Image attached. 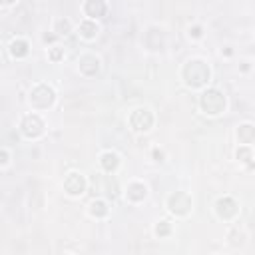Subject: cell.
<instances>
[{"instance_id":"6da1fadb","label":"cell","mask_w":255,"mask_h":255,"mask_svg":"<svg viewBox=\"0 0 255 255\" xmlns=\"http://www.w3.org/2000/svg\"><path fill=\"white\" fill-rule=\"evenodd\" d=\"M209 66L202 60H189L183 66V80L191 88H202L209 82Z\"/></svg>"},{"instance_id":"7a4b0ae2","label":"cell","mask_w":255,"mask_h":255,"mask_svg":"<svg viewBox=\"0 0 255 255\" xmlns=\"http://www.w3.org/2000/svg\"><path fill=\"white\" fill-rule=\"evenodd\" d=\"M200 104H202V110L205 114L217 116V114H221L223 110H226V96H223L219 90H215V88H209V90H205L202 94Z\"/></svg>"},{"instance_id":"3957f363","label":"cell","mask_w":255,"mask_h":255,"mask_svg":"<svg viewBox=\"0 0 255 255\" xmlns=\"http://www.w3.org/2000/svg\"><path fill=\"white\" fill-rule=\"evenodd\" d=\"M54 98H56L54 90L50 86H46V84H40V86H36L34 90L30 92V102H32V106L38 108V110H44V108L52 106Z\"/></svg>"},{"instance_id":"277c9868","label":"cell","mask_w":255,"mask_h":255,"mask_svg":"<svg viewBox=\"0 0 255 255\" xmlns=\"http://www.w3.org/2000/svg\"><path fill=\"white\" fill-rule=\"evenodd\" d=\"M168 207L176 215H187L191 211V198L185 194V191H176V194H172L170 200H168Z\"/></svg>"},{"instance_id":"5b68a950","label":"cell","mask_w":255,"mask_h":255,"mask_svg":"<svg viewBox=\"0 0 255 255\" xmlns=\"http://www.w3.org/2000/svg\"><path fill=\"white\" fill-rule=\"evenodd\" d=\"M20 130H22V134H24L26 138H38V136H42V132H44V122H42L36 114H30V116H26V118L22 120Z\"/></svg>"},{"instance_id":"8992f818","label":"cell","mask_w":255,"mask_h":255,"mask_svg":"<svg viewBox=\"0 0 255 255\" xmlns=\"http://www.w3.org/2000/svg\"><path fill=\"white\" fill-rule=\"evenodd\" d=\"M152 124H153V116L146 108H140V110H136L130 116V126L134 128L136 132H148L150 128H152Z\"/></svg>"},{"instance_id":"52a82bcc","label":"cell","mask_w":255,"mask_h":255,"mask_svg":"<svg viewBox=\"0 0 255 255\" xmlns=\"http://www.w3.org/2000/svg\"><path fill=\"white\" fill-rule=\"evenodd\" d=\"M215 211H217V215H219L221 219H233V217L237 215L239 207H237L235 200H231V198H221V200L215 204Z\"/></svg>"},{"instance_id":"ba28073f","label":"cell","mask_w":255,"mask_h":255,"mask_svg":"<svg viewBox=\"0 0 255 255\" xmlns=\"http://www.w3.org/2000/svg\"><path fill=\"white\" fill-rule=\"evenodd\" d=\"M64 189L70 196H82L86 191V179L80 174H70L66 178V181H64Z\"/></svg>"},{"instance_id":"9c48e42d","label":"cell","mask_w":255,"mask_h":255,"mask_svg":"<svg viewBox=\"0 0 255 255\" xmlns=\"http://www.w3.org/2000/svg\"><path fill=\"white\" fill-rule=\"evenodd\" d=\"M98 70H100V60L96 58V56L88 54V56H82V58H80V72H82V74L94 76Z\"/></svg>"},{"instance_id":"30bf717a","label":"cell","mask_w":255,"mask_h":255,"mask_svg":"<svg viewBox=\"0 0 255 255\" xmlns=\"http://www.w3.org/2000/svg\"><path fill=\"white\" fill-rule=\"evenodd\" d=\"M84 12L90 18H100L106 14V0H86Z\"/></svg>"},{"instance_id":"8fae6325","label":"cell","mask_w":255,"mask_h":255,"mask_svg":"<svg viewBox=\"0 0 255 255\" xmlns=\"http://www.w3.org/2000/svg\"><path fill=\"white\" fill-rule=\"evenodd\" d=\"M146 196H148V189H146L144 183H132V185H128V200L142 202Z\"/></svg>"},{"instance_id":"7c38bea8","label":"cell","mask_w":255,"mask_h":255,"mask_svg":"<svg viewBox=\"0 0 255 255\" xmlns=\"http://www.w3.org/2000/svg\"><path fill=\"white\" fill-rule=\"evenodd\" d=\"M237 136H239L241 144H253V140H255V128L251 124H243V126H239Z\"/></svg>"},{"instance_id":"4fadbf2b","label":"cell","mask_w":255,"mask_h":255,"mask_svg":"<svg viewBox=\"0 0 255 255\" xmlns=\"http://www.w3.org/2000/svg\"><path fill=\"white\" fill-rule=\"evenodd\" d=\"M80 34H82L84 38H94L96 34H98V24L92 22V20H84V22L80 24Z\"/></svg>"},{"instance_id":"5bb4252c","label":"cell","mask_w":255,"mask_h":255,"mask_svg":"<svg viewBox=\"0 0 255 255\" xmlns=\"http://www.w3.org/2000/svg\"><path fill=\"white\" fill-rule=\"evenodd\" d=\"M100 162H102V168H104L106 172H114V170L118 168V164H120V162H118V155H116V153H112V152L104 153Z\"/></svg>"},{"instance_id":"9a60e30c","label":"cell","mask_w":255,"mask_h":255,"mask_svg":"<svg viewBox=\"0 0 255 255\" xmlns=\"http://www.w3.org/2000/svg\"><path fill=\"white\" fill-rule=\"evenodd\" d=\"M10 52L14 58H24L28 54V42L26 40H14L10 44Z\"/></svg>"},{"instance_id":"2e32d148","label":"cell","mask_w":255,"mask_h":255,"mask_svg":"<svg viewBox=\"0 0 255 255\" xmlns=\"http://www.w3.org/2000/svg\"><path fill=\"white\" fill-rule=\"evenodd\" d=\"M108 204L106 202H102V200H98V202H94L92 205H90V213L94 215V217H106L108 215Z\"/></svg>"},{"instance_id":"e0dca14e","label":"cell","mask_w":255,"mask_h":255,"mask_svg":"<svg viewBox=\"0 0 255 255\" xmlns=\"http://www.w3.org/2000/svg\"><path fill=\"white\" fill-rule=\"evenodd\" d=\"M237 159H241L243 164L251 166V159H253V153H251L249 146H245V148H239V150H237Z\"/></svg>"},{"instance_id":"ac0fdd59","label":"cell","mask_w":255,"mask_h":255,"mask_svg":"<svg viewBox=\"0 0 255 255\" xmlns=\"http://www.w3.org/2000/svg\"><path fill=\"white\" fill-rule=\"evenodd\" d=\"M70 20H66V18H60L58 22H56V32H58V34H68V32H70Z\"/></svg>"},{"instance_id":"d6986e66","label":"cell","mask_w":255,"mask_h":255,"mask_svg":"<svg viewBox=\"0 0 255 255\" xmlns=\"http://www.w3.org/2000/svg\"><path fill=\"white\" fill-rule=\"evenodd\" d=\"M170 231H172V228H170V223H168V221H162V223H159V226L155 228L157 237H166V235H170Z\"/></svg>"},{"instance_id":"ffe728a7","label":"cell","mask_w":255,"mask_h":255,"mask_svg":"<svg viewBox=\"0 0 255 255\" xmlns=\"http://www.w3.org/2000/svg\"><path fill=\"white\" fill-rule=\"evenodd\" d=\"M62 56H64V50H62V48L54 46V48L50 50V60H52V62H58V60H62Z\"/></svg>"},{"instance_id":"44dd1931","label":"cell","mask_w":255,"mask_h":255,"mask_svg":"<svg viewBox=\"0 0 255 255\" xmlns=\"http://www.w3.org/2000/svg\"><path fill=\"white\" fill-rule=\"evenodd\" d=\"M8 162V152L6 150H0V166H4Z\"/></svg>"},{"instance_id":"7402d4cb","label":"cell","mask_w":255,"mask_h":255,"mask_svg":"<svg viewBox=\"0 0 255 255\" xmlns=\"http://www.w3.org/2000/svg\"><path fill=\"white\" fill-rule=\"evenodd\" d=\"M189 34L194 36V38H200V36H202V28H200V26H194V28L189 30Z\"/></svg>"},{"instance_id":"603a6c76","label":"cell","mask_w":255,"mask_h":255,"mask_svg":"<svg viewBox=\"0 0 255 255\" xmlns=\"http://www.w3.org/2000/svg\"><path fill=\"white\" fill-rule=\"evenodd\" d=\"M153 155H155V157H157V159H162V157H164V153H162V152H157V150H155V152H153Z\"/></svg>"},{"instance_id":"cb8c5ba5","label":"cell","mask_w":255,"mask_h":255,"mask_svg":"<svg viewBox=\"0 0 255 255\" xmlns=\"http://www.w3.org/2000/svg\"><path fill=\"white\" fill-rule=\"evenodd\" d=\"M12 2H16V0H0V4H12Z\"/></svg>"},{"instance_id":"d4e9b609","label":"cell","mask_w":255,"mask_h":255,"mask_svg":"<svg viewBox=\"0 0 255 255\" xmlns=\"http://www.w3.org/2000/svg\"><path fill=\"white\" fill-rule=\"evenodd\" d=\"M44 40H46V42H52V40H54V36H52V34H46V36H44Z\"/></svg>"}]
</instances>
